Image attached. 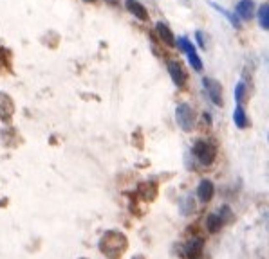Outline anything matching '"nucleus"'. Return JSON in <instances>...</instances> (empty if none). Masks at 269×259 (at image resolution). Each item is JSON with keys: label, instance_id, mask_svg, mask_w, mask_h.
I'll list each match as a JSON object with an SVG mask.
<instances>
[{"label": "nucleus", "instance_id": "obj_12", "mask_svg": "<svg viewBox=\"0 0 269 259\" xmlns=\"http://www.w3.org/2000/svg\"><path fill=\"white\" fill-rule=\"evenodd\" d=\"M222 225H224V222L221 220L219 214H209L208 218H206V227H208L209 232H217V230H221Z\"/></svg>", "mask_w": 269, "mask_h": 259}, {"label": "nucleus", "instance_id": "obj_9", "mask_svg": "<svg viewBox=\"0 0 269 259\" xmlns=\"http://www.w3.org/2000/svg\"><path fill=\"white\" fill-rule=\"evenodd\" d=\"M203 240L201 238H195V240H191L188 245L185 247V256L188 259H195L199 256V252L203 250Z\"/></svg>", "mask_w": 269, "mask_h": 259}, {"label": "nucleus", "instance_id": "obj_10", "mask_svg": "<svg viewBox=\"0 0 269 259\" xmlns=\"http://www.w3.org/2000/svg\"><path fill=\"white\" fill-rule=\"evenodd\" d=\"M258 24L262 29H269V4H262L258 7Z\"/></svg>", "mask_w": 269, "mask_h": 259}, {"label": "nucleus", "instance_id": "obj_1", "mask_svg": "<svg viewBox=\"0 0 269 259\" xmlns=\"http://www.w3.org/2000/svg\"><path fill=\"white\" fill-rule=\"evenodd\" d=\"M175 121L179 124V128H183L185 131H191L193 130V124H195V113L191 110L190 105H179L175 108Z\"/></svg>", "mask_w": 269, "mask_h": 259}, {"label": "nucleus", "instance_id": "obj_2", "mask_svg": "<svg viewBox=\"0 0 269 259\" xmlns=\"http://www.w3.org/2000/svg\"><path fill=\"white\" fill-rule=\"evenodd\" d=\"M193 155L203 166H209L215 159V148L206 141H197L193 144Z\"/></svg>", "mask_w": 269, "mask_h": 259}, {"label": "nucleus", "instance_id": "obj_3", "mask_svg": "<svg viewBox=\"0 0 269 259\" xmlns=\"http://www.w3.org/2000/svg\"><path fill=\"white\" fill-rule=\"evenodd\" d=\"M203 85L206 92H208V97L213 101V105L217 106H222L224 105V99H222V87L221 83L217 79H211V77H204L203 79Z\"/></svg>", "mask_w": 269, "mask_h": 259}, {"label": "nucleus", "instance_id": "obj_14", "mask_svg": "<svg viewBox=\"0 0 269 259\" xmlns=\"http://www.w3.org/2000/svg\"><path fill=\"white\" fill-rule=\"evenodd\" d=\"M175 43H177V47L181 49V53H185V54L191 53V51H195V45H193L188 38H185V36H181L179 40H175Z\"/></svg>", "mask_w": 269, "mask_h": 259}, {"label": "nucleus", "instance_id": "obj_4", "mask_svg": "<svg viewBox=\"0 0 269 259\" xmlns=\"http://www.w3.org/2000/svg\"><path fill=\"white\" fill-rule=\"evenodd\" d=\"M253 15H255V4L253 0H240L237 4V18L239 20H251Z\"/></svg>", "mask_w": 269, "mask_h": 259}, {"label": "nucleus", "instance_id": "obj_5", "mask_svg": "<svg viewBox=\"0 0 269 259\" xmlns=\"http://www.w3.org/2000/svg\"><path fill=\"white\" fill-rule=\"evenodd\" d=\"M125 7L128 9L130 15H134L136 18L139 20H148V11H146V7L143 4H139V0H125Z\"/></svg>", "mask_w": 269, "mask_h": 259}, {"label": "nucleus", "instance_id": "obj_16", "mask_svg": "<svg viewBox=\"0 0 269 259\" xmlns=\"http://www.w3.org/2000/svg\"><path fill=\"white\" fill-rule=\"evenodd\" d=\"M246 99V83L244 81H240L237 87H235V101L237 103H242V101Z\"/></svg>", "mask_w": 269, "mask_h": 259}, {"label": "nucleus", "instance_id": "obj_6", "mask_svg": "<svg viewBox=\"0 0 269 259\" xmlns=\"http://www.w3.org/2000/svg\"><path fill=\"white\" fill-rule=\"evenodd\" d=\"M168 74L172 77V81L175 83V87H179V89L185 87V71H183V67L179 63L170 61L168 63Z\"/></svg>", "mask_w": 269, "mask_h": 259}, {"label": "nucleus", "instance_id": "obj_7", "mask_svg": "<svg viewBox=\"0 0 269 259\" xmlns=\"http://www.w3.org/2000/svg\"><path fill=\"white\" fill-rule=\"evenodd\" d=\"M156 31H157V35H159V38H161V40L166 43L168 47L175 45V36L172 35V31L168 29L166 24H163V22H157V24H156Z\"/></svg>", "mask_w": 269, "mask_h": 259}, {"label": "nucleus", "instance_id": "obj_13", "mask_svg": "<svg viewBox=\"0 0 269 259\" xmlns=\"http://www.w3.org/2000/svg\"><path fill=\"white\" fill-rule=\"evenodd\" d=\"M186 56H188V63L191 65L193 71H203V61L199 58L197 51H191V53H188Z\"/></svg>", "mask_w": 269, "mask_h": 259}, {"label": "nucleus", "instance_id": "obj_15", "mask_svg": "<svg viewBox=\"0 0 269 259\" xmlns=\"http://www.w3.org/2000/svg\"><path fill=\"white\" fill-rule=\"evenodd\" d=\"M211 6L215 7L217 11H221V13H222V17H226L228 20L231 22V25H233V27H239V25H240V20H239V18L233 17V15H231L229 11H226V9H222V7H221V6H217V4H211Z\"/></svg>", "mask_w": 269, "mask_h": 259}, {"label": "nucleus", "instance_id": "obj_8", "mask_svg": "<svg viewBox=\"0 0 269 259\" xmlns=\"http://www.w3.org/2000/svg\"><path fill=\"white\" fill-rule=\"evenodd\" d=\"M197 196L201 202H209L211 196H213V184L209 180H201L197 187Z\"/></svg>", "mask_w": 269, "mask_h": 259}, {"label": "nucleus", "instance_id": "obj_17", "mask_svg": "<svg viewBox=\"0 0 269 259\" xmlns=\"http://www.w3.org/2000/svg\"><path fill=\"white\" fill-rule=\"evenodd\" d=\"M195 38H197V43H199V47L201 49H208V36L204 35L203 31H195Z\"/></svg>", "mask_w": 269, "mask_h": 259}, {"label": "nucleus", "instance_id": "obj_11", "mask_svg": "<svg viewBox=\"0 0 269 259\" xmlns=\"http://www.w3.org/2000/svg\"><path fill=\"white\" fill-rule=\"evenodd\" d=\"M233 121H235V124H237V128H246V126H248V117H246V112H244V108H242V106H237V108H235V113H233Z\"/></svg>", "mask_w": 269, "mask_h": 259}, {"label": "nucleus", "instance_id": "obj_18", "mask_svg": "<svg viewBox=\"0 0 269 259\" xmlns=\"http://www.w3.org/2000/svg\"><path fill=\"white\" fill-rule=\"evenodd\" d=\"M85 2H96V0H85Z\"/></svg>", "mask_w": 269, "mask_h": 259}]
</instances>
